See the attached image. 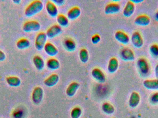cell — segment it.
<instances>
[{"instance_id":"38","label":"cell","mask_w":158,"mask_h":118,"mask_svg":"<svg viewBox=\"0 0 158 118\" xmlns=\"http://www.w3.org/2000/svg\"><path fill=\"white\" fill-rule=\"evenodd\" d=\"M132 2L135 4L140 3L144 2L143 0H132Z\"/></svg>"},{"instance_id":"32","label":"cell","mask_w":158,"mask_h":118,"mask_svg":"<svg viewBox=\"0 0 158 118\" xmlns=\"http://www.w3.org/2000/svg\"><path fill=\"white\" fill-rule=\"evenodd\" d=\"M101 38L98 34H95L92 37V42L93 44H96L100 42Z\"/></svg>"},{"instance_id":"16","label":"cell","mask_w":158,"mask_h":118,"mask_svg":"<svg viewBox=\"0 0 158 118\" xmlns=\"http://www.w3.org/2000/svg\"><path fill=\"white\" fill-rule=\"evenodd\" d=\"M59 77L57 74H52L44 81V83L48 87L55 86L59 81Z\"/></svg>"},{"instance_id":"35","label":"cell","mask_w":158,"mask_h":118,"mask_svg":"<svg viewBox=\"0 0 158 118\" xmlns=\"http://www.w3.org/2000/svg\"><path fill=\"white\" fill-rule=\"evenodd\" d=\"M6 55L2 51L0 50V61H2L6 59Z\"/></svg>"},{"instance_id":"28","label":"cell","mask_w":158,"mask_h":118,"mask_svg":"<svg viewBox=\"0 0 158 118\" xmlns=\"http://www.w3.org/2000/svg\"><path fill=\"white\" fill-rule=\"evenodd\" d=\"M79 58L82 63H86L89 59L88 51L85 49H81L79 53Z\"/></svg>"},{"instance_id":"2","label":"cell","mask_w":158,"mask_h":118,"mask_svg":"<svg viewBox=\"0 0 158 118\" xmlns=\"http://www.w3.org/2000/svg\"><path fill=\"white\" fill-rule=\"evenodd\" d=\"M41 28V25L39 22L35 20L27 21L24 23L23 30L25 32L39 31Z\"/></svg>"},{"instance_id":"13","label":"cell","mask_w":158,"mask_h":118,"mask_svg":"<svg viewBox=\"0 0 158 118\" xmlns=\"http://www.w3.org/2000/svg\"><path fill=\"white\" fill-rule=\"evenodd\" d=\"M135 10V4L131 1H129L126 4L123 9V16L126 17H130L134 13Z\"/></svg>"},{"instance_id":"22","label":"cell","mask_w":158,"mask_h":118,"mask_svg":"<svg viewBox=\"0 0 158 118\" xmlns=\"http://www.w3.org/2000/svg\"><path fill=\"white\" fill-rule=\"evenodd\" d=\"M33 62L35 67L39 71L42 70L45 66L44 60L40 55H35L33 57Z\"/></svg>"},{"instance_id":"1","label":"cell","mask_w":158,"mask_h":118,"mask_svg":"<svg viewBox=\"0 0 158 118\" xmlns=\"http://www.w3.org/2000/svg\"><path fill=\"white\" fill-rule=\"evenodd\" d=\"M44 7L43 3L40 0H36L31 3L26 8L25 14L27 17H31L40 12Z\"/></svg>"},{"instance_id":"4","label":"cell","mask_w":158,"mask_h":118,"mask_svg":"<svg viewBox=\"0 0 158 118\" xmlns=\"http://www.w3.org/2000/svg\"><path fill=\"white\" fill-rule=\"evenodd\" d=\"M131 41L133 46L137 49L142 48L144 44L143 39L138 31H135L133 33L131 37Z\"/></svg>"},{"instance_id":"3","label":"cell","mask_w":158,"mask_h":118,"mask_svg":"<svg viewBox=\"0 0 158 118\" xmlns=\"http://www.w3.org/2000/svg\"><path fill=\"white\" fill-rule=\"evenodd\" d=\"M47 37L46 33L40 32L37 35L35 39V46L38 51H41L46 44Z\"/></svg>"},{"instance_id":"14","label":"cell","mask_w":158,"mask_h":118,"mask_svg":"<svg viewBox=\"0 0 158 118\" xmlns=\"http://www.w3.org/2000/svg\"><path fill=\"white\" fill-rule=\"evenodd\" d=\"M44 49L45 53L50 56H56L58 53L57 48L52 43H46Z\"/></svg>"},{"instance_id":"31","label":"cell","mask_w":158,"mask_h":118,"mask_svg":"<svg viewBox=\"0 0 158 118\" xmlns=\"http://www.w3.org/2000/svg\"><path fill=\"white\" fill-rule=\"evenodd\" d=\"M23 116V112L20 109H17L14 111L13 113V117L14 118H20Z\"/></svg>"},{"instance_id":"10","label":"cell","mask_w":158,"mask_h":118,"mask_svg":"<svg viewBox=\"0 0 158 118\" xmlns=\"http://www.w3.org/2000/svg\"><path fill=\"white\" fill-rule=\"evenodd\" d=\"M120 8V6L118 3H110L105 7V13L106 14H117L119 12Z\"/></svg>"},{"instance_id":"5","label":"cell","mask_w":158,"mask_h":118,"mask_svg":"<svg viewBox=\"0 0 158 118\" xmlns=\"http://www.w3.org/2000/svg\"><path fill=\"white\" fill-rule=\"evenodd\" d=\"M137 66L140 72L143 75L148 74L150 70L148 61L143 58H139L137 61Z\"/></svg>"},{"instance_id":"17","label":"cell","mask_w":158,"mask_h":118,"mask_svg":"<svg viewBox=\"0 0 158 118\" xmlns=\"http://www.w3.org/2000/svg\"><path fill=\"white\" fill-rule=\"evenodd\" d=\"M119 62L118 59L115 57L111 58L109 61L107 69L110 73H115L118 68Z\"/></svg>"},{"instance_id":"39","label":"cell","mask_w":158,"mask_h":118,"mask_svg":"<svg viewBox=\"0 0 158 118\" xmlns=\"http://www.w3.org/2000/svg\"><path fill=\"white\" fill-rule=\"evenodd\" d=\"M21 1H20V0H15V1H13V2H14L15 3L17 4H19V3Z\"/></svg>"},{"instance_id":"11","label":"cell","mask_w":158,"mask_h":118,"mask_svg":"<svg viewBox=\"0 0 158 118\" xmlns=\"http://www.w3.org/2000/svg\"><path fill=\"white\" fill-rule=\"evenodd\" d=\"M115 38L118 42L124 45L128 44L130 40L129 36L122 31H117L115 34Z\"/></svg>"},{"instance_id":"29","label":"cell","mask_w":158,"mask_h":118,"mask_svg":"<svg viewBox=\"0 0 158 118\" xmlns=\"http://www.w3.org/2000/svg\"><path fill=\"white\" fill-rule=\"evenodd\" d=\"M102 108L104 112H106L108 114H110V113H113L114 111V108L113 106L111 105L109 103H104L102 106Z\"/></svg>"},{"instance_id":"18","label":"cell","mask_w":158,"mask_h":118,"mask_svg":"<svg viewBox=\"0 0 158 118\" xmlns=\"http://www.w3.org/2000/svg\"><path fill=\"white\" fill-rule=\"evenodd\" d=\"M81 14V10L80 7L74 6L68 12V18L70 20H75L80 16Z\"/></svg>"},{"instance_id":"27","label":"cell","mask_w":158,"mask_h":118,"mask_svg":"<svg viewBox=\"0 0 158 118\" xmlns=\"http://www.w3.org/2000/svg\"><path fill=\"white\" fill-rule=\"evenodd\" d=\"M57 23L59 24V26L62 27L67 26L69 25V19L68 18L64 15L60 14L57 16Z\"/></svg>"},{"instance_id":"15","label":"cell","mask_w":158,"mask_h":118,"mask_svg":"<svg viewBox=\"0 0 158 118\" xmlns=\"http://www.w3.org/2000/svg\"><path fill=\"white\" fill-rule=\"evenodd\" d=\"M92 75L94 79L99 82H104L106 80L105 74L99 69L97 68L94 69L92 71Z\"/></svg>"},{"instance_id":"37","label":"cell","mask_w":158,"mask_h":118,"mask_svg":"<svg viewBox=\"0 0 158 118\" xmlns=\"http://www.w3.org/2000/svg\"><path fill=\"white\" fill-rule=\"evenodd\" d=\"M155 72L156 78L158 79V64L156 66V67H155Z\"/></svg>"},{"instance_id":"34","label":"cell","mask_w":158,"mask_h":118,"mask_svg":"<svg viewBox=\"0 0 158 118\" xmlns=\"http://www.w3.org/2000/svg\"><path fill=\"white\" fill-rule=\"evenodd\" d=\"M52 2L54 3L55 4H57L59 6L62 5L65 2V1L64 0H53Z\"/></svg>"},{"instance_id":"24","label":"cell","mask_w":158,"mask_h":118,"mask_svg":"<svg viewBox=\"0 0 158 118\" xmlns=\"http://www.w3.org/2000/svg\"><path fill=\"white\" fill-rule=\"evenodd\" d=\"M46 66L49 69L51 70H56L60 67V64L57 59L52 58L47 61Z\"/></svg>"},{"instance_id":"19","label":"cell","mask_w":158,"mask_h":118,"mask_svg":"<svg viewBox=\"0 0 158 118\" xmlns=\"http://www.w3.org/2000/svg\"><path fill=\"white\" fill-rule=\"evenodd\" d=\"M144 86L149 90H156L158 89V79H146L143 83Z\"/></svg>"},{"instance_id":"21","label":"cell","mask_w":158,"mask_h":118,"mask_svg":"<svg viewBox=\"0 0 158 118\" xmlns=\"http://www.w3.org/2000/svg\"><path fill=\"white\" fill-rule=\"evenodd\" d=\"M6 80L7 84L12 87H18L21 84V80L16 76H9L6 77Z\"/></svg>"},{"instance_id":"26","label":"cell","mask_w":158,"mask_h":118,"mask_svg":"<svg viewBox=\"0 0 158 118\" xmlns=\"http://www.w3.org/2000/svg\"><path fill=\"white\" fill-rule=\"evenodd\" d=\"M30 46V42L26 39H19L17 42L16 46L19 50H24L27 49Z\"/></svg>"},{"instance_id":"33","label":"cell","mask_w":158,"mask_h":118,"mask_svg":"<svg viewBox=\"0 0 158 118\" xmlns=\"http://www.w3.org/2000/svg\"><path fill=\"white\" fill-rule=\"evenodd\" d=\"M81 110L79 108H76L73 109L72 110V112H71V115L72 116L74 115H76V118H78L77 116H80V115L81 114Z\"/></svg>"},{"instance_id":"8","label":"cell","mask_w":158,"mask_h":118,"mask_svg":"<svg viewBox=\"0 0 158 118\" xmlns=\"http://www.w3.org/2000/svg\"><path fill=\"white\" fill-rule=\"evenodd\" d=\"M120 56L122 59L125 61H133L135 59L134 53L128 48H124L122 50Z\"/></svg>"},{"instance_id":"20","label":"cell","mask_w":158,"mask_h":118,"mask_svg":"<svg viewBox=\"0 0 158 118\" xmlns=\"http://www.w3.org/2000/svg\"><path fill=\"white\" fill-rule=\"evenodd\" d=\"M80 87V84L78 83L74 82L70 83L66 90V94L69 97L74 96L77 91Z\"/></svg>"},{"instance_id":"40","label":"cell","mask_w":158,"mask_h":118,"mask_svg":"<svg viewBox=\"0 0 158 118\" xmlns=\"http://www.w3.org/2000/svg\"><path fill=\"white\" fill-rule=\"evenodd\" d=\"M155 18H156V20L158 21V11L155 14Z\"/></svg>"},{"instance_id":"12","label":"cell","mask_w":158,"mask_h":118,"mask_svg":"<svg viewBox=\"0 0 158 118\" xmlns=\"http://www.w3.org/2000/svg\"><path fill=\"white\" fill-rule=\"evenodd\" d=\"M46 9L49 15L55 17L58 15V9L54 3L52 1H48L46 3Z\"/></svg>"},{"instance_id":"6","label":"cell","mask_w":158,"mask_h":118,"mask_svg":"<svg viewBox=\"0 0 158 118\" xmlns=\"http://www.w3.org/2000/svg\"><path fill=\"white\" fill-rule=\"evenodd\" d=\"M44 92L42 88L37 87L34 88L32 93V102L36 104H39L41 102L43 98Z\"/></svg>"},{"instance_id":"23","label":"cell","mask_w":158,"mask_h":118,"mask_svg":"<svg viewBox=\"0 0 158 118\" xmlns=\"http://www.w3.org/2000/svg\"><path fill=\"white\" fill-rule=\"evenodd\" d=\"M65 49L69 52H73L76 50L77 45L75 42L71 39H67L64 42Z\"/></svg>"},{"instance_id":"7","label":"cell","mask_w":158,"mask_h":118,"mask_svg":"<svg viewBox=\"0 0 158 118\" xmlns=\"http://www.w3.org/2000/svg\"><path fill=\"white\" fill-rule=\"evenodd\" d=\"M151 19L148 16L142 14L136 17L134 20L135 25L140 26H146L150 24Z\"/></svg>"},{"instance_id":"36","label":"cell","mask_w":158,"mask_h":118,"mask_svg":"<svg viewBox=\"0 0 158 118\" xmlns=\"http://www.w3.org/2000/svg\"><path fill=\"white\" fill-rule=\"evenodd\" d=\"M152 100L155 102H158V93L155 94L152 96Z\"/></svg>"},{"instance_id":"30","label":"cell","mask_w":158,"mask_h":118,"mask_svg":"<svg viewBox=\"0 0 158 118\" xmlns=\"http://www.w3.org/2000/svg\"><path fill=\"white\" fill-rule=\"evenodd\" d=\"M151 54L156 58L158 57V45L157 44H152L149 48Z\"/></svg>"},{"instance_id":"9","label":"cell","mask_w":158,"mask_h":118,"mask_svg":"<svg viewBox=\"0 0 158 118\" xmlns=\"http://www.w3.org/2000/svg\"><path fill=\"white\" fill-rule=\"evenodd\" d=\"M62 28L58 25H54L50 27L46 31L47 38L52 39L58 36L62 32Z\"/></svg>"},{"instance_id":"25","label":"cell","mask_w":158,"mask_h":118,"mask_svg":"<svg viewBox=\"0 0 158 118\" xmlns=\"http://www.w3.org/2000/svg\"><path fill=\"white\" fill-rule=\"evenodd\" d=\"M140 97L139 94L135 92H133L131 95L130 97L129 104L131 107L136 106L139 104L140 102Z\"/></svg>"}]
</instances>
